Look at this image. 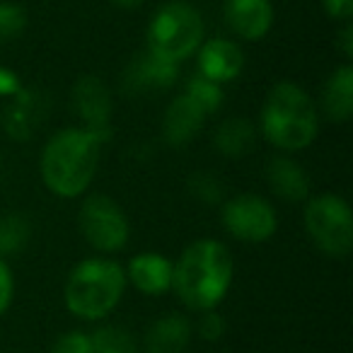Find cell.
I'll return each mask as SVG.
<instances>
[{"mask_svg": "<svg viewBox=\"0 0 353 353\" xmlns=\"http://www.w3.org/2000/svg\"><path fill=\"white\" fill-rule=\"evenodd\" d=\"M27 27V12L12 3H0V41L20 37Z\"/></svg>", "mask_w": 353, "mask_h": 353, "instance_id": "cell-23", "label": "cell"}, {"mask_svg": "<svg viewBox=\"0 0 353 353\" xmlns=\"http://www.w3.org/2000/svg\"><path fill=\"white\" fill-rule=\"evenodd\" d=\"M117 8H123V10H131V8H138L141 3H145V0H112Z\"/></svg>", "mask_w": 353, "mask_h": 353, "instance_id": "cell-31", "label": "cell"}, {"mask_svg": "<svg viewBox=\"0 0 353 353\" xmlns=\"http://www.w3.org/2000/svg\"><path fill=\"white\" fill-rule=\"evenodd\" d=\"M223 10L228 27L247 41L261 39L274 22L271 0H225Z\"/></svg>", "mask_w": 353, "mask_h": 353, "instance_id": "cell-11", "label": "cell"}, {"mask_svg": "<svg viewBox=\"0 0 353 353\" xmlns=\"http://www.w3.org/2000/svg\"><path fill=\"white\" fill-rule=\"evenodd\" d=\"M199 332H201V336L208 339V341H216V339H221L223 332H225V319L218 312H213V310H206L201 322H199Z\"/></svg>", "mask_w": 353, "mask_h": 353, "instance_id": "cell-26", "label": "cell"}, {"mask_svg": "<svg viewBox=\"0 0 353 353\" xmlns=\"http://www.w3.org/2000/svg\"><path fill=\"white\" fill-rule=\"evenodd\" d=\"M126 276L145 295H162L172 288V264L155 252L133 256Z\"/></svg>", "mask_w": 353, "mask_h": 353, "instance_id": "cell-15", "label": "cell"}, {"mask_svg": "<svg viewBox=\"0 0 353 353\" xmlns=\"http://www.w3.org/2000/svg\"><path fill=\"white\" fill-rule=\"evenodd\" d=\"M232 283V256L223 242L199 240L172 266V290L189 310H213Z\"/></svg>", "mask_w": 353, "mask_h": 353, "instance_id": "cell-1", "label": "cell"}, {"mask_svg": "<svg viewBox=\"0 0 353 353\" xmlns=\"http://www.w3.org/2000/svg\"><path fill=\"white\" fill-rule=\"evenodd\" d=\"M192 189L201 201L218 203L223 199V184L218 179H213V174H196L192 179Z\"/></svg>", "mask_w": 353, "mask_h": 353, "instance_id": "cell-25", "label": "cell"}, {"mask_svg": "<svg viewBox=\"0 0 353 353\" xmlns=\"http://www.w3.org/2000/svg\"><path fill=\"white\" fill-rule=\"evenodd\" d=\"M20 90H22V85H20V80H17V75L0 65V94H3V97H12V94H17Z\"/></svg>", "mask_w": 353, "mask_h": 353, "instance_id": "cell-29", "label": "cell"}, {"mask_svg": "<svg viewBox=\"0 0 353 353\" xmlns=\"http://www.w3.org/2000/svg\"><path fill=\"white\" fill-rule=\"evenodd\" d=\"M12 290H15L12 274H10V269H8L6 261H3V256H0V314H6V310L10 307Z\"/></svg>", "mask_w": 353, "mask_h": 353, "instance_id": "cell-27", "label": "cell"}, {"mask_svg": "<svg viewBox=\"0 0 353 353\" xmlns=\"http://www.w3.org/2000/svg\"><path fill=\"white\" fill-rule=\"evenodd\" d=\"M223 225L235 240L266 242L276 232V211L254 194H240L223 206Z\"/></svg>", "mask_w": 353, "mask_h": 353, "instance_id": "cell-8", "label": "cell"}, {"mask_svg": "<svg viewBox=\"0 0 353 353\" xmlns=\"http://www.w3.org/2000/svg\"><path fill=\"white\" fill-rule=\"evenodd\" d=\"M305 228L312 242L329 256H346L353 247L351 208L336 194H319L305 206Z\"/></svg>", "mask_w": 353, "mask_h": 353, "instance_id": "cell-6", "label": "cell"}, {"mask_svg": "<svg viewBox=\"0 0 353 353\" xmlns=\"http://www.w3.org/2000/svg\"><path fill=\"white\" fill-rule=\"evenodd\" d=\"M322 107L332 121H348L353 114V70L351 65H341L329 75L322 92Z\"/></svg>", "mask_w": 353, "mask_h": 353, "instance_id": "cell-18", "label": "cell"}, {"mask_svg": "<svg viewBox=\"0 0 353 353\" xmlns=\"http://www.w3.org/2000/svg\"><path fill=\"white\" fill-rule=\"evenodd\" d=\"M90 339H92V353H133V339L123 329H99Z\"/></svg>", "mask_w": 353, "mask_h": 353, "instance_id": "cell-22", "label": "cell"}, {"mask_svg": "<svg viewBox=\"0 0 353 353\" xmlns=\"http://www.w3.org/2000/svg\"><path fill=\"white\" fill-rule=\"evenodd\" d=\"M80 232L99 252H119L128 242V221L121 206L107 194H92L80 208Z\"/></svg>", "mask_w": 353, "mask_h": 353, "instance_id": "cell-7", "label": "cell"}, {"mask_svg": "<svg viewBox=\"0 0 353 353\" xmlns=\"http://www.w3.org/2000/svg\"><path fill=\"white\" fill-rule=\"evenodd\" d=\"M254 126L252 121H247L245 117H232L225 119L221 126L216 128V148L228 157H242L254 148Z\"/></svg>", "mask_w": 353, "mask_h": 353, "instance_id": "cell-19", "label": "cell"}, {"mask_svg": "<svg viewBox=\"0 0 353 353\" xmlns=\"http://www.w3.org/2000/svg\"><path fill=\"white\" fill-rule=\"evenodd\" d=\"M192 339V324L187 317L170 314L162 317L148 329L145 334V351L148 353H182Z\"/></svg>", "mask_w": 353, "mask_h": 353, "instance_id": "cell-17", "label": "cell"}, {"mask_svg": "<svg viewBox=\"0 0 353 353\" xmlns=\"http://www.w3.org/2000/svg\"><path fill=\"white\" fill-rule=\"evenodd\" d=\"M176 73H179L176 63L160 59V56H155L152 51L145 49L126 65L121 85L128 94L157 92V90L172 88L176 80Z\"/></svg>", "mask_w": 353, "mask_h": 353, "instance_id": "cell-10", "label": "cell"}, {"mask_svg": "<svg viewBox=\"0 0 353 353\" xmlns=\"http://www.w3.org/2000/svg\"><path fill=\"white\" fill-rule=\"evenodd\" d=\"M30 240V223L27 218L10 213L0 218V256L17 254Z\"/></svg>", "mask_w": 353, "mask_h": 353, "instance_id": "cell-20", "label": "cell"}, {"mask_svg": "<svg viewBox=\"0 0 353 353\" xmlns=\"http://www.w3.org/2000/svg\"><path fill=\"white\" fill-rule=\"evenodd\" d=\"M44 114H46L44 97L39 92H34V90L22 88L17 94H12L10 102L3 109V128L15 141H27L39 128Z\"/></svg>", "mask_w": 353, "mask_h": 353, "instance_id": "cell-12", "label": "cell"}, {"mask_svg": "<svg viewBox=\"0 0 353 353\" xmlns=\"http://www.w3.org/2000/svg\"><path fill=\"white\" fill-rule=\"evenodd\" d=\"M51 353H92V339L83 332H68L56 339Z\"/></svg>", "mask_w": 353, "mask_h": 353, "instance_id": "cell-24", "label": "cell"}, {"mask_svg": "<svg viewBox=\"0 0 353 353\" xmlns=\"http://www.w3.org/2000/svg\"><path fill=\"white\" fill-rule=\"evenodd\" d=\"M203 119H206L203 109L187 94H182V97L172 99V104L167 107L165 119H162V136L170 145L182 148L192 143L194 136L201 131Z\"/></svg>", "mask_w": 353, "mask_h": 353, "instance_id": "cell-14", "label": "cell"}, {"mask_svg": "<svg viewBox=\"0 0 353 353\" xmlns=\"http://www.w3.org/2000/svg\"><path fill=\"white\" fill-rule=\"evenodd\" d=\"M261 133L281 150H303L317 136V109L305 90L293 83L271 88L261 112Z\"/></svg>", "mask_w": 353, "mask_h": 353, "instance_id": "cell-3", "label": "cell"}, {"mask_svg": "<svg viewBox=\"0 0 353 353\" xmlns=\"http://www.w3.org/2000/svg\"><path fill=\"white\" fill-rule=\"evenodd\" d=\"M336 44H339V49H341V54L346 56V59H351L353 56V27L351 25L343 27Z\"/></svg>", "mask_w": 353, "mask_h": 353, "instance_id": "cell-30", "label": "cell"}, {"mask_svg": "<svg viewBox=\"0 0 353 353\" xmlns=\"http://www.w3.org/2000/svg\"><path fill=\"white\" fill-rule=\"evenodd\" d=\"M269 189L283 201H305L310 196V179L305 170L290 157H274L266 165Z\"/></svg>", "mask_w": 353, "mask_h": 353, "instance_id": "cell-16", "label": "cell"}, {"mask_svg": "<svg viewBox=\"0 0 353 353\" xmlns=\"http://www.w3.org/2000/svg\"><path fill=\"white\" fill-rule=\"evenodd\" d=\"M203 20L184 0H170L157 8L148 27V51L172 63L189 59L201 46Z\"/></svg>", "mask_w": 353, "mask_h": 353, "instance_id": "cell-5", "label": "cell"}, {"mask_svg": "<svg viewBox=\"0 0 353 353\" xmlns=\"http://www.w3.org/2000/svg\"><path fill=\"white\" fill-rule=\"evenodd\" d=\"M73 109L83 121V128L99 143L112 136V99L102 80L83 75L73 88Z\"/></svg>", "mask_w": 353, "mask_h": 353, "instance_id": "cell-9", "label": "cell"}, {"mask_svg": "<svg viewBox=\"0 0 353 353\" xmlns=\"http://www.w3.org/2000/svg\"><path fill=\"white\" fill-rule=\"evenodd\" d=\"M245 56L237 44L228 39H211L199 49V75L213 83H230L242 73Z\"/></svg>", "mask_w": 353, "mask_h": 353, "instance_id": "cell-13", "label": "cell"}, {"mask_svg": "<svg viewBox=\"0 0 353 353\" xmlns=\"http://www.w3.org/2000/svg\"><path fill=\"white\" fill-rule=\"evenodd\" d=\"M324 10H327L329 17L334 20H351L353 15V0H322Z\"/></svg>", "mask_w": 353, "mask_h": 353, "instance_id": "cell-28", "label": "cell"}, {"mask_svg": "<svg viewBox=\"0 0 353 353\" xmlns=\"http://www.w3.org/2000/svg\"><path fill=\"white\" fill-rule=\"evenodd\" d=\"M99 145L102 143L90 136L85 128L59 131L41 150L39 170L44 184L56 196H80L97 172Z\"/></svg>", "mask_w": 353, "mask_h": 353, "instance_id": "cell-2", "label": "cell"}, {"mask_svg": "<svg viewBox=\"0 0 353 353\" xmlns=\"http://www.w3.org/2000/svg\"><path fill=\"white\" fill-rule=\"evenodd\" d=\"M126 271L109 259H85L70 271L65 283V307L83 319H102L119 305Z\"/></svg>", "mask_w": 353, "mask_h": 353, "instance_id": "cell-4", "label": "cell"}, {"mask_svg": "<svg viewBox=\"0 0 353 353\" xmlns=\"http://www.w3.org/2000/svg\"><path fill=\"white\" fill-rule=\"evenodd\" d=\"M187 94L189 99H194V102L199 104V107L203 109V114H213L221 109L223 104V88L218 83H213V80L203 78V75H194V78H189L187 83Z\"/></svg>", "mask_w": 353, "mask_h": 353, "instance_id": "cell-21", "label": "cell"}]
</instances>
